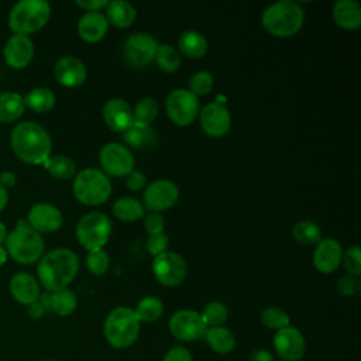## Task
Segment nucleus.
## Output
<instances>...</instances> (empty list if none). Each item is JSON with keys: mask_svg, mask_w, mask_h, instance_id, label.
<instances>
[{"mask_svg": "<svg viewBox=\"0 0 361 361\" xmlns=\"http://www.w3.org/2000/svg\"><path fill=\"white\" fill-rule=\"evenodd\" d=\"M10 147L14 155L28 165H42L52 152L49 133L32 120L20 121L11 128Z\"/></svg>", "mask_w": 361, "mask_h": 361, "instance_id": "obj_1", "label": "nucleus"}, {"mask_svg": "<svg viewBox=\"0 0 361 361\" xmlns=\"http://www.w3.org/2000/svg\"><path fill=\"white\" fill-rule=\"evenodd\" d=\"M79 271L78 255L65 247L51 250L38 259L37 275L47 292H55L75 279Z\"/></svg>", "mask_w": 361, "mask_h": 361, "instance_id": "obj_2", "label": "nucleus"}, {"mask_svg": "<svg viewBox=\"0 0 361 361\" xmlns=\"http://www.w3.org/2000/svg\"><path fill=\"white\" fill-rule=\"evenodd\" d=\"M261 23L265 31L274 37H293L303 27L305 10L295 1L281 0L264 10Z\"/></svg>", "mask_w": 361, "mask_h": 361, "instance_id": "obj_3", "label": "nucleus"}, {"mask_svg": "<svg viewBox=\"0 0 361 361\" xmlns=\"http://www.w3.org/2000/svg\"><path fill=\"white\" fill-rule=\"evenodd\" d=\"M6 250L8 258L21 265H30L37 262L45 248L42 234L32 230L27 219H20L16 227L6 237Z\"/></svg>", "mask_w": 361, "mask_h": 361, "instance_id": "obj_4", "label": "nucleus"}, {"mask_svg": "<svg viewBox=\"0 0 361 361\" xmlns=\"http://www.w3.org/2000/svg\"><path fill=\"white\" fill-rule=\"evenodd\" d=\"M51 18V6L47 0H20L8 13V27L14 34L27 35L44 28Z\"/></svg>", "mask_w": 361, "mask_h": 361, "instance_id": "obj_5", "label": "nucleus"}, {"mask_svg": "<svg viewBox=\"0 0 361 361\" xmlns=\"http://www.w3.org/2000/svg\"><path fill=\"white\" fill-rule=\"evenodd\" d=\"M140 327L141 323L137 319L134 310L130 307L118 306L107 314L103 331L107 343L111 347L124 350L137 341Z\"/></svg>", "mask_w": 361, "mask_h": 361, "instance_id": "obj_6", "label": "nucleus"}, {"mask_svg": "<svg viewBox=\"0 0 361 361\" xmlns=\"http://www.w3.org/2000/svg\"><path fill=\"white\" fill-rule=\"evenodd\" d=\"M72 192L78 202L86 206H99L109 200L111 183L100 169L85 168L75 175Z\"/></svg>", "mask_w": 361, "mask_h": 361, "instance_id": "obj_7", "label": "nucleus"}, {"mask_svg": "<svg viewBox=\"0 0 361 361\" xmlns=\"http://www.w3.org/2000/svg\"><path fill=\"white\" fill-rule=\"evenodd\" d=\"M111 221L102 212H90L80 217L76 224V238L87 251L102 250L111 235Z\"/></svg>", "mask_w": 361, "mask_h": 361, "instance_id": "obj_8", "label": "nucleus"}, {"mask_svg": "<svg viewBox=\"0 0 361 361\" xmlns=\"http://www.w3.org/2000/svg\"><path fill=\"white\" fill-rule=\"evenodd\" d=\"M165 110L169 120L179 126L188 127L199 116L200 103L197 96H195L188 89L172 90L165 100Z\"/></svg>", "mask_w": 361, "mask_h": 361, "instance_id": "obj_9", "label": "nucleus"}, {"mask_svg": "<svg viewBox=\"0 0 361 361\" xmlns=\"http://www.w3.org/2000/svg\"><path fill=\"white\" fill-rule=\"evenodd\" d=\"M157 49L158 42L151 34L135 32L124 42L123 59L128 66L140 69L154 62Z\"/></svg>", "mask_w": 361, "mask_h": 361, "instance_id": "obj_10", "label": "nucleus"}, {"mask_svg": "<svg viewBox=\"0 0 361 361\" xmlns=\"http://www.w3.org/2000/svg\"><path fill=\"white\" fill-rule=\"evenodd\" d=\"M179 189L171 179H155L142 192V206L151 213H159L175 206Z\"/></svg>", "mask_w": 361, "mask_h": 361, "instance_id": "obj_11", "label": "nucleus"}, {"mask_svg": "<svg viewBox=\"0 0 361 361\" xmlns=\"http://www.w3.org/2000/svg\"><path fill=\"white\" fill-rule=\"evenodd\" d=\"M188 267L185 259L173 251H165L152 261V274L155 279L164 286H178L186 278Z\"/></svg>", "mask_w": 361, "mask_h": 361, "instance_id": "obj_12", "label": "nucleus"}, {"mask_svg": "<svg viewBox=\"0 0 361 361\" xmlns=\"http://www.w3.org/2000/svg\"><path fill=\"white\" fill-rule=\"evenodd\" d=\"M206 330L200 313L192 309L176 310L169 319V331L180 341H197L204 337Z\"/></svg>", "mask_w": 361, "mask_h": 361, "instance_id": "obj_13", "label": "nucleus"}, {"mask_svg": "<svg viewBox=\"0 0 361 361\" xmlns=\"http://www.w3.org/2000/svg\"><path fill=\"white\" fill-rule=\"evenodd\" d=\"M99 161L106 173L121 178L134 171V157L131 151L118 142H107L99 152Z\"/></svg>", "mask_w": 361, "mask_h": 361, "instance_id": "obj_14", "label": "nucleus"}, {"mask_svg": "<svg viewBox=\"0 0 361 361\" xmlns=\"http://www.w3.org/2000/svg\"><path fill=\"white\" fill-rule=\"evenodd\" d=\"M274 350L283 361H299L306 353V340L299 329L288 326L274 336Z\"/></svg>", "mask_w": 361, "mask_h": 361, "instance_id": "obj_15", "label": "nucleus"}, {"mask_svg": "<svg viewBox=\"0 0 361 361\" xmlns=\"http://www.w3.org/2000/svg\"><path fill=\"white\" fill-rule=\"evenodd\" d=\"M202 130L214 138L226 135L231 128V114L223 103H209L199 111Z\"/></svg>", "mask_w": 361, "mask_h": 361, "instance_id": "obj_16", "label": "nucleus"}, {"mask_svg": "<svg viewBox=\"0 0 361 361\" xmlns=\"http://www.w3.org/2000/svg\"><path fill=\"white\" fill-rule=\"evenodd\" d=\"M27 221L30 227L39 234L55 233L62 227L63 216L56 206L48 202H38L30 207Z\"/></svg>", "mask_w": 361, "mask_h": 361, "instance_id": "obj_17", "label": "nucleus"}, {"mask_svg": "<svg viewBox=\"0 0 361 361\" xmlns=\"http://www.w3.org/2000/svg\"><path fill=\"white\" fill-rule=\"evenodd\" d=\"M3 56L6 63L13 69L27 68L34 58V42L27 35L13 34L4 44Z\"/></svg>", "mask_w": 361, "mask_h": 361, "instance_id": "obj_18", "label": "nucleus"}, {"mask_svg": "<svg viewBox=\"0 0 361 361\" xmlns=\"http://www.w3.org/2000/svg\"><path fill=\"white\" fill-rule=\"evenodd\" d=\"M343 248L334 238H322L313 251V267L322 274H333L341 264Z\"/></svg>", "mask_w": 361, "mask_h": 361, "instance_id": "obj_19", "label": "nucleus"}, {"mask_svg": "<svg viewBox=\"0 0 361 361\" xmlns=\"http://www.w3.org/2000/svg\"><path fill=\"white\" fill-rule=\"evenodd\" d=\"M54 76L56 82L65 87H78L86 80L87 72L85 63L79 58L65 55L55 62Z\"/></svg>", "mask_w": 361, "mask_h": 361, "instance_id": "obj_20", "label": "nucleus"}, {"mask_svg": "<svg viewBox=\"0 0 361 361\" xmlns=\"http://www.w3.org/2000/svg\"><path fill=\"white\" fill-rule=\"evenodd\" d=\"M103 120L110 130L123 134L134 123L133 109L124 99H109L103 106Z\"/></svg>", "mask_w": 361, "mask_h": 361, "instance_id": "obj_21", "label": "nucleus"}, {"mask_svg": "<svg viewBox=\"0 0 361 361\" xmlns=\"http://www.w3.org/2000/svg\"><path fill=\"white\" fill-rule=\"evenodd\" d=\"M10 293L13 299L24 306L34 303L41 292L38 281L28 272H17L10 279Z\"/></svg>", "mask_w": 361, "mask_h": 361, "instance_id": "obj_22", "label": "nucleus"}, {"mask_svg": "<svg viewBox=\"0 0 361 361\" xmlns=\"http://www.w3.org/2000/svg\"><path fill=\"white\" fill-rule=\"evenodd\" d=\"M109 23L100 11H87L78 21V34L86 42H99L104 38Z\"/></svg>", "mask_w": 361, "mask_h": 361, "instance_id": "obj_23", "label": "nucleus"}, {"mask_svg": "<svg viewBox=\"0 0 361 361\" xmlns=\"http://www.w3.org/2000/svg\"><path fill=\"white\" fill-rule=\"evenodd\" d=\"M333 18L343 30L354 31L361 27V6L354 0H340L333 6Z\"/></svg>", "mask_w": 361, "mask_h": 361, "instance_id": "obj_24", "label": "nucleus"}, {"mask_svg": "<svg viewBox=\"0 0 361 361\" xmlns=\"http://www.w3.org/2000/svg\"><path fill=\"white\" fill-rule=\"evenodd\" d=\"M106 20L116 28L131 27L137 18V10L126 0L109 1L106 7Z\"/></svg>", "mask_w": 361, "mask_h": 361, "instance_id": "obj_25", "label": "nucleus"}, {"mask_svg": "<svg viewBox=\"0 0 361 361\" xmlns=\"http://www.w3.org/2000/svg\"><path fill=\"white\" fill-rule=\"evenodd\" d=\"M123 140L128 147L134 149L145 151V149H151L155 145L157 133L151 126H145L134 121L131 127L123 133Z\"/></svg>", "mask_w": 361, "mask_h": 361, "instance_id": "obj_26", "label": "nucleus"}, {"mask_svg": "<svg viewBox=\"0 0 361 361\" xmlns=\"http://www.w3.org/2000/svg\"><path fill=\"white\" fill-rule=\"evenodd\" d=\"M178 48L182 55L190 59H200L207 52V39L202 32L196 30H188L180 34L178 39Z\"/></svg>", "mask_w": 361, "mask_h": 361, "instance_id": "obj_27", "label": "nucleus"}, {"mask_svg": "<svg viewBox=\"0 0 361 361\" xmlns=\"http://www.w3.org/2000/svg\"><path fill=\"white\" fill-rule=\"evenodd\" d=\"M204 340L207 345L217 354H228L235 347V337L233 331L224 326L207 327Z\"/></svg>", "mask_w": 361, "mask_h": 361, "instance_id": "obj_28", "label": "nucleus"}, {"mask_svg": "<svg viewBox=\"0 0 361 361\" xmlns=\"http://www.w3.org/2000/svg\"><path fill=\"white\" fill-rule=\"evenodd\" d=\"M24 106L35 113H47L49 111L56 102L55 93L45 86H37L28 90L24 96Z\"/></svg>", "mask_w": 361, "mask_h": 361, "instance_id": "obj_29", "label": "nucleus"}, {"mask_svg": "<svg viewBox=\"0 0 361 361\" xmlns=\"http://www.w3.org/2000/svg\"><path fill=\"white\" fill-rule=\"evenodd\" d=\"M25 111L23 96L17 92H0V123L17 121Z\"/></svg>", "mask_w": 361, "mask_h": 361, "instance_id": "obj_30", "label": "nucleus"}, {"mask_svg": "<svg viewBox=\"0 0 361 361\" xmlns=\"http://www.w3.org/2000/svg\"><path fill=\"white\" fill-rule=\"evenodd\" d=\"M42 165L47 169V172L58 180H68L73 178L76 173L75 162L69 157L62 154L51 155Z\"/></svg>", "mask_w": 361, "mask_h": 361, "instance_id": "obj_31", "label": "nucleus"}, {"mask_svg": "<svg viewBox=\"0 0 361 361\" xmlns=\"http://www.w3.org/2000/svg\"><path fill=\"white\" fill-rule=\"evenodd\" d=\"M113 214L121 221H135L145 216V209L137 199L124 196L113 203Z\"/></svg>", "mask_w": 361, "mask_h": 361, "instance_id": "obj_32", "label": "nucleus"}, {"mask_svg": "<svg viewBox=\"0 0 361 361\" xmlns=\"http://www.w3.org/2000/svg\"><path fill=\"white\" fill-rule=\"evenodd\" d=\"M49 299H51V312L59 316H69L76 310L78 298L75 292L69 288L49 292Z\"/></svg>", "mask_w": 361, "mask_h": 361, "instance_id": "obj_33", "label": "nucleus"}, {"mask_svg": "<svg viewBox=\"0 0 361 361\" xmlns=\"http://www.w3.org/2000/svg\"><path fill=\"white\" fill-rule=\"evenodd\" d=\"M292 238L303 245H316L322 240V230L312 220H300L292 227Z\"/></svg>", "mask_w": 361, "mask_h": 361, "instance_id": "obj_34", "label": "nucleus"}, {"mask_svg": "<svg viewBox=\"0 0 361 361\" xmlns=\"http://www.w3.org/2000/svg\"><path fill=\"white\" fill-rule=\"evenodd\" d=\"M134 313L137 316V319L144 323H152L155 320H158L162 313H164V303L157 296H145L142 298L135 309H134Z\"/></svg>", "mask_w": 361, "mask_h": 361, "instance_id": "obj_35", "label": "nucleus"}, {"mask_svg": "<svg viewBox=\"0 0 361 361\" xmlns=\"http://www.w3.org/2000/svg\"><path fill=\"white\" fill-rule=\"evenodd\" d=\"M154 61H155L157 66L162 72H166V73H175L180 68V63H182L179 51L168 44L158 45Z\"/></svg>", "mask_w": 361, "mask_h": 361, "instance_id": "obj_36", "label": "nucleus"}, {"mask_svg": "<svg viewBox=\"0 0 361 361\" xmlns=\"http://www.w3.org/2000/svg\"><path fill=\"white\" fill-rule=\"evenodd\" d=\"M200 316L207 327H217L226 323L228 317V310L223 302L212 300L203 307V312L200 313Z\"/></svg>", "mask_w": 361, "mask_h": 361, "instance_id": "obj_37", "label": "nucleus"}, {"mask_svg": "<svg viewBox=\"0 0 361 361\" xmlns=\"http://www.w3.org/2000/svg\"><path fill=\"white\" fill-rule=\"evenodd\" d=\"M134 121L149 126L158 116V103L154 97H142L137 102L134 110Z\"/></svg>", "mask_w": 361, "mask_h": 361, "instance_id": "obj_38", "label": "nucleus"}, {"mask_svg": "<svg viewBox=\"0 0 361 361\" xmlns=\"http://www.w3.org/2000/svg\"><path fill=\"white\" fill-rule=\"evenodd\" d=\"M261 323L267 327V329H271V330H281V329H285L288 326H290V317L288 316V313L279 307H275V306H271V307H267L261 312Z\"/></svg>", "mask_w": 361, "mask_h": 361, "instance_id": "obj_39", "label": "nucleus"}, {"mask_svg": "<svg viewBox=\"0 0 361 361\" xmlns=\"http://www.w3.org/2000/svg\"><path fill=\"white\" fill-rule=\"evenodd\" d=\"M213 86H214V79L212 73L206 71H200L190 76L188 90H190L195 96H206L212 92Z\"/></svg>", "mask_w": 361, "mask_h": 361, "instance_id": "obj_40", "label": "nucleus"}, {"mask_svg": "<svg viewBox=\"0 0 361 361\" xmlns=\"http://www.w3.org/2000/svg\"><path fill=\"white\" fill-rule=\"evenodd\" d=\"M86 267L93 275H104L110 268V257L103 248L89 251L86 255Z\"/></svg>", "mask_w": 361, "mask_h": 361, "instance_id": "obj_41", "label": "nucleus"}, {"mask_svg": "<svg viewBox=\"0 0 361 361\" xmlns=\"http://www.w3.org/2000/svg\"><path fill=\"white\" fill-rule=\"evenodd\" d=\"M341 262L344 265V269L351 276H360L361 275V250L358 245L348 247L343 255Z\"/></svg>", "mask_w": 361, "mask_h": 361, "instance_id": "obj_42", "label": "nucleus"}, {"mask_svg": "<svg viewBox=\"0 0 361 361\" xmlns=\"http://www.w3.org/2000/svg\"><path fill=\"white\" fill-rule=\"evenodd\" d=\"M168 245H169V237L164 231L158 234H151L147 240V250L152 257H157L168 251Z\"/></svg>", "mask_w": 361, "mask_h": 361, "instance_id": "obj_43", "label": "nucleus"}, {"mask_svg": "<svg viewBox=\"0 0 361 361\" xmlns=\"http://www.w3.org/2000/svg\"><path fill=\"white\" fill-rule=\"evenodd\" d=\"M337 290L340 295L343 296H353L358 292L360 289V283H358V279L355 276H351V275H345V276H341L338 281H337Z\"/></svg>", "mask_w": 361, "mask_h": 361, "instance_id": "obj_44", "label": "nucleus"}, {"mask_svg": "<svg viewBox=\"0 0 361 361\" xmlns=\"http://www.w3.org/2000/svg\"><path fill=\"white\" fill-rule=\"evenodd\" d=\"M144 227L149 235L158 234V233L164 231L165 220H164L162 214H159V213H149L144 217Z\"/></svg>", "mask_w": 361, "mask_h": 361, "instance_id": "obj_45", "label": "nucleus"}, {"mask_svg": "<svg viewBox=\"0 0 361 361\" xmlns=\"http://www.w3.org/2000/svg\"><path fill=\"white\" fill-rule=\"evenodd\" d=\"M162 361H193V358L188 348L182 345H175L165 353Z\"/></svg>", "mask_w": 361, "mask_h": 361, "instance_id": "obj_46", "label": "nucleus"}, {"mask_svg": "<svg viewBox=\"0 0 361 361\" xmlns=\"http://www.w3.org/2000/svg\"><path fill=\"white\" fill-rule=\"evenodd\" d=\"M147 178L141 171H131L126 178V185L130 190H141L145 186Z\"/></svg>", "mask_w": 361, "mask_h": 361, "instance_id": "obj_47", "label": "nucleus"}, {"mask_svg": "<svg viewBox=\"0 0 361 361\" xmlns=\"http://www.w3.org/2000/svg\"><path fill=\"white\" fill-rule=\"evenodd\" d=\"M76 6L87 11H100L107 7L109 1L107 0H76Z\"/></svg>", "mask_w": 361, "mask_h": 361, "instance_id": "obj_48", "label": "nucleus"}, {"mask_svg": "<svg viewBox=\"0 0 361 361\" xmlns=\"http://www.w3.org/2000/svg\"><path fill=\"white\" fill-rule=\"evenodd\" d=\"M27 307H28V309H27V313H28V316L32 317V319H39V317L44 316L45 312H48V306L42 302L41 298H38L34 303L28 305Z\"/></svg>", "mask_w": 361, "mask_h": 361, "instance_id": "obj_49", "label": "nucleus"}, {"mask_svg": "<svg viewBox=\"0 0 361 361\" xmlns=\"http://www.w3.org/2000/svg\"><path fill=\"white\" fill-rule=\"evenodd\" d=\"M17 183V175L13 171H1L0 172V186L4 188L6 190H8L10 188H13Z\"/></svg>", "mask_w": 361, "mask_h": 361, "instance_id": "obj_50", "label": "nucleus"}, {"mask_svg": "<svg viewBox=\"0 0 361 361\" xmlns=\"http://www.w3.org/2000/svg\"><path fill=\"white\" fill-rule=\"evenodd\" d=\"M250 361H275V358L272 357V354L268 350L261 348V350L252 351Z\"/></svg>", "mask_w": 361, "mask_h": 361, "instance_id": "obj_51", "label": "nucleus"}, {"mask_svg": "<svg viewBox=\"0 0 361 361\" xmlns=\"http://www.w3.org/2000/svg\"><path fill=\"white\" fill-rule=\"evenodd\" d=\"M7 203H8V190L0 186V213L6 209Z\"/></svg>", "mask_w": 361, "mask_h": 361, "instance_id": "obj_52", "label": "nucleus"}, {"mask_svg": "<svg viewBox=\"0 0 361 361\" xmlns=\"http://www.w3.org/2000/svg\"><path fill=\"white\" fill-rule=\"evenodd\" d=\"M7 259H8L7 250H6V247L1 244V245H0V267H3V265L7 262Z\"/></svg>", "mask_w": 361, "mask_h": 361, "instance_id": "obj_53", "label": "nucleus"}, {"mask_svg": "<svg viewBox=\"0 0 361 361\" xmlns=\"http://www.w3.org/2000/svg\"><path fill=\"white\" fill-rule=\"evenodd\" d=\"M8 234V230L3 221H0V245L6 241V237Z\"/></svg>", "mask_w": 361, "mask_h": 361, "instance_id": "obj_54", "label": "nucleus"}, {"mask_svg": "<svg viewBox=\"0 0 361 361\" xmlns=\"http://www.w3.org/2000/svg\"><path fill=\"white\" fill-rule=\"evenodd\" d=\"M41 361H54V360H41Z\"/></svg>", "mask_w": 361, "mask_h": 361, "instance_id": "obj_55", "label": "nucleus"}]
</instances>
